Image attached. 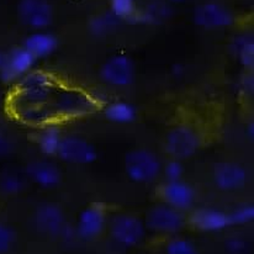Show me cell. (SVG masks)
<instances>
[{"label": "cell", "instance_id": "cell-1", "mask_svg": "<svg viewBox=\"0 0 254 254\" xmlns=\"http://www.w3.org/2000/svg\"><path fill=\"white\" fill-rule=\"evenodd\" d=\"M125 173L132 183L141 185L152 184L162 177L163 162L158 154L149 148H133L124 159Z\"/></svg>", "mask_w": 254, "mask_h": 254}, {"label": "cell", "instance_id": "cell-2", "mask_svg": "<svg viewBox=\"0 0 254 254\" xmlns=\"http://www.w3.org/2000/svg\"><path fill=\"white\" fill-rule=\"evenodd\" d=\"M57 89L53 75L43 70L32 69L16 82L15 103L48 104Z\"/></svg>", "mask_w": 254, "mask_h": 254}, {"label": "cell", "instance_id": "cell-3", "mask_svg": "<svg viewBox=\"0 0 254 254\" xmlns=\"http://www.w3.org/2000/svg\"><path fill=\"white\" fill-rule=\"evenodd\" d=\"M56 119H77L95 110L98 101L91 94L74 88H58L50 101Z\"/></svg>", "mask_w": 254, "mask_h": 254}, {"label": "cell", "instance_id": "cell-4", "mask_svg": "<svg viewBox=\"0 0 254 254\" xmlns=\"http://www.w3.org/2000/svg\"><path fill=\"white\" fill-rule=\"evenodd\" d=\"M201 132L190 124H179L168 129L164 138V151L170 158L185 161L202 148Z\"/></svg>", "mask_w": 254, "mask_h": 254}, {"label": "cell", "instance_id": "cell-5", "mask_svg": "<svg viewBox=\"0 0 254 254\" xmlns=\"http://www.w3.org/2000/svg\"><path fill=\"white\" fill-rule=\"evenodd\" d=\"M108 226L113 240L125 248L137 247L147 236L144 221L133 213H115L108 222Z\"/></svg>", "mask_w": 254, "mask_h": 254}, {"label": "cell", "instance_id": "cell-6", "mask_svg": "<svg viewBox=\"0 0 254 254\" xmlns=\"http://www.w3.org/2000/svg\"><path fill=\"white\" fill-rule=\"evenodd\" d=\"M143 221L147 231L158 235L177 236L184 230L188 220L185 212L161 201L149 207Z\"/></svg>", "mask_w": 254, "mask_h": 254}, {"label": "cell", "instance_id": "cell-7", "mask_svg": "<svg viewBox=\"0 0 254 254\" xmlns=\"http://www.w3.org/2000/svg\"><path fill=\"white\" fill-rule=\"evenodd\" d=\"M99 78L110 88H128L136 80V65L125 53H118L106 58L99 68Z\"/></svg>", "mask_w": 254, "mask_h": 254}, {"label": "cell", "instance_id": "cell-8", "mask_svg": "<svg viewBox=\"0 0 254 254\" xmlns=\"http://www.w3.org/2000/svg\"><path fill=\"white\" fill-rule=\"evenodd\" d=\"M192 21L200 29L217 31L232 26L236 21V15L223 2L217 0H206L200 2L194 9Z\"/></svg>", "mask_w": 254, "mask_h": 254}, {"label": "cell", "instance_id": "cell-9", "mask_svg": "<svg viewBox=\"0 0 254 254\" xmlns=\"http://www.w3.org/2000/svg\"><path fill=\"white\" fill-rule=\"evenodd\" d=\"M16 15L19 21L32 31L48 30L55 21V7L50 0H19Z\"/></svg>", "mask_w": 254, "mask_h": 254}, {"label": "cell", "instance_id": "cell-10", "mask_svg": "<svg viewBox=\"0 0 254 254\" xmlns=\"http://www.w3.org/2000/svg\"><path fill=\"white\" fill-rule=\"evenodd\" d=\"M56 157L62 162L75 166H88L98 158L95 146L79 134H63Z\"/></svg>", "mask_w": 254, "mask_h": 254}, {"label": "cell", "instance_id": "cell-11", "mask_svg": "<svg viewBox=\"0 0 254 254\" xmlns=\"http://www.w3.org/2000/svg\"><path fill=\"white\" fill-rule=\"evenodd\" d=\"M37 60L24 47H14L6 52L5 63L0 69V80L5 84H16L25 74L35 69Z\"/></svg>", "mask_w": 254, "mask_h": 254}, {"label": "cell", "instance_id": "cell-12", "mask_svg": "<svg viewBox=\"0 0 254 254\" xmlns=\"http://www.w3.org/2000/svg\"><path fill=\"white\" fill-rule=\"evenodd\" d=\"M212 179L221 191L236 192L247 185L250 175L247 168L238 162L223 161L213 167Z\"/></svg>", "mask_w": 254, "mask_h": 254}, {"label": "cell", "instance_id": "cell-13", "mask_svg": "<svg viewBox=\"0 0 254 254\" xmlns=\"http://www.w3.org/2000/svg\"><path fill=\"white\" fill-rule=\"evenodd\" d=\"M108 226V215L105 206L100 202H93L79 212L75 231L84 241H93L105 231Z\"/></svg>", "mask_w": 254, "mask_h": 254}, {"label": "cell", "instance_id": "cell-14", "mask_svg": "<svg viewBox=\"0 0 254 254\" xmlns=\"http://www.w3.org/2000/svg\"><path fill=\"white\" fill-rule=\"evenodd\" d=\"M159 197L161 201L166 202L169 206L182 212H187L194 207L196 201V191L194 187L184 179L164 182L159 188Z\"/></svg>", "mask_w": 254, "mask_h": 254}, {"label": "cell", "instance_id": "cell-15", "mask_svg": "<svg viewBox=\"0 0 254 254\" xmlns=\"http://www.w3.org/2000/svg\"><path fill=\"white\" fill-rule=\"evenodd\" d=\"M24 173L29 182L34 183L41 189H55L63 182L62 170L58 164L48 159H32L26 164Z\"/></svg>", "mask_w": 254, "mask_h": 254}, {"label": "cell", "instance_id": "cell-16", "mask_svg": "<svg viewBox=\"0 0 254 254\" xmlns=\"http://www.w3.org/2000/svg\"><path fill=\"white\" fill-rule=\"evenodd\" d=\"M189 222L197 231L207 233L222 232L232 227L228 212L212 206H202L194 210L190 215Z\"/></svg>", "mask_w": 254, "mask_h": 254}, {"label": "cell", "instance_id": "cell-17", "mask_svg": "<svg viewBox=\"0 0 254 254\" xmlns=\"http://www.w3.org/2000/svg\"><path fill=\"white\" fill-rule=\"evenodd\" d=\"M35 222L40 231L50 236L62 235L67 228V218L64 211L58 205L45 202L37 207Z\"/></svg>", "mask_w": 254, "mask_h": 254}, {"label": "cell", "instance_id": "cell-18", "mask_svg": "<svg viewBox=\"0 0 254 254\" xmlns=\"http://www.w3.org/2000/svg\"><path fill=\"white\" fill-rule=\"evenodd\" d=\"M22 46L39 61L51 57L57 51L60 41L53 32L48 30H37L27 35Z\"/></svg>", "mask_w": 254, "mask_h": 254}, {"label": "cell", "instance_id": "cell-19", "mask_svg": "<svg viewBox=\"0 0 254 254\" xmlns=\"http://www.w3.org/2000/svg\"><path fill=\"white\" fill-rule=\"evenodd\" d=\"M15 115L21 123L41 127L56 120V115L48 104H15Z\"/></svg>", "mask_w": 254, "mask_h": 254}, {"label": "cell", "instance_id": "cell-20", "mask_svg": "<svg viewBox=\"0 0 254 254\" xmlns=\"http://www.w3.org/2000/svg\"><path fill=\"white\" fill-rule=\"evenodd\" d=\"M106 120L115 125H129L137 120L138 111L129 101L124 99H114L108 101L103 109Z\"/></svg>", "mask_w": 254, "mask_h": 254}, {"label": "cell", "instance_id": "cell-21", "mask_svg": "<svg viewBox=\"0 0 254 254\" xmlns=\"http://www.w3.org/2000/svg\"><path fill=\"white\" fill-rule=\"evenodd\" d=\"M172 4L168 0H151L141 11H137L136 19L144 25H162L172 17Z\"/></svg>", "mask_w": 254, "mask_h": 254}, {"label": "cell", "instance_id": "cell-22", "mask_svg": "<svg viewBox=\"0 0 254 254\" xmlns=\"http://www.w3.org/2000/svg\"><path fill=\"white\" fill-rule=\"evenodd\" d=\"M62 137V128L55 121L41 126L36 137V143L40 152L45 157H56Z\"/></svg>", "mask_w": 254, "mask_h": 254}, {"label": "cell", "instance_id": "cell-23", "mask_svg": "<svg viewBox=\"0 0 254 254\" xmlns=\"http://www.w3.org/2000/svg\"><path fill=\"white\" fill-rule=\"evenodd\" d=\"M231 53L246 69H252L254 65V39L251 32L236 35L230 45Z\"/></svg>", "mask_w": 254, "mask_h": 254}, {"label": "cell", "instance_id": "cell-24", "mask_svg": "<svg viewBox=\"0 0 254 254\" xmlns=\"http://www.w3.org/2000/svg\"><path fill=\"white\" fill-rule=\"evenodd\" d=\"M25 173L15 168H6L0 172V192L7 196H14L25 191L27 187Z\"/></svg>", "mask_w": 254, "mask_h": 254}, {"label": "cell", "instance_id": "cell-25", "mask_svg": "<svg viewBox=\"0 0 254 254\" xmlns=\"http://www.w3.org/2000/svg\"><path fill=\"white\" fill-rule=\"evenodd\" d=\"M121 22L123 21L120 19H118L110 10H108L91 17L89 21V30L91 35L96 37H108L118 31Z\"/></svg>", "mask_w": 254, "mask_h": 254}, {"label": "cell", "instance_id": "cell-26", "mask_svg": "<svg viewBox=\"0 0 254 254\" xmlns=\"http://www.w3.org/2000/svg\"><path fill=\"white\" fill-rule=\"evenodd\" d=\"M110 10L121 21H131L136 19V0H110Z\"/></svg>", "mask_w": 254, "mask_h": 254}, {"label": "cell", "instance_id": "cell-27", "mask_svg": "<svg viewBox=\"0 0 254 254\" xmlns=\"http://www.w3.org/2000/svg\"><path fill=\"white\" fill-rule=\"evenodd\" d=\"M231 226H246L254 221V206L252 204H241L228 212Z\"/></svg>", "mask_w": 254, "mask_h": 254}, {"label": "cell", "instance_id": "cell-28", "mask_svg": "<svg viewBox=\"0 0 254 254\" xmlns=\"http://www.w3.org/2000/svg\"><path fill=\"white\" fill-rule=\"evenodd\" d=\"M166 254H201L196 246L184 237L170 238L166 246Z\"/></svg>", "mask_w": 254, "mask_h": 254}, {"label": "cell", "instance_id": "cell-29", "mask_svg": "<svg viewBox=\"0 0 254 254\" xmlns=\"http://www.w3.org/2000/svg\"><path fill=\"white\" fill-rule=\"evenodd\" d=\"M185 166L183 161L175 158H170L162 167V177L164 182H175V180L184 179Z\"/></svg>", "mask_w": 254, "mask_h": 254}, {"label": "cell", "instance_id": "cell-30", "mask_svg": "<svg viewBox=\"0 0 254 254\" xmlns=\"http://www.w3.org/2000/svg\"><path fill=\"white\" fill-rule=\"evenodd\" d=\"M16 242V233L14 228L6 223L0 222V254H6L12 250Z\"/></svg>", "mask_w": 254, "mask_h": 254}, {"label": "cell", "instance_id": "cell-31", "mask_svg": "<svg viewBox=\"0 0 254 254\" xmlns=\"http://www.w3.org/2000/svg\"><path fill=\"white\" fill-rule=\"evenodd\" d=\"M16 149V142L6 132L0 131V159L9 158L15 153Z\"/></svg>", "mask_w": 254, "mask_h": 254}, {"label": "cell", "instance_id": "cell-32", "mask_svg": "<svg viewBox=\"0 0 254 254\" xmlns=\"http://www.w3.org/2000/svg\"><path fill=\"white\" fill-rule=\"evenodd\" d=\"M226 250L230 254H243L248 250V243L243 237L232 236L226 241Z\"/></svg>", "mask_w": 254, "mask_h": 254}, {"label": "cell", "instance_id": "cell-33", "mask_svg": "<svg viewBox=\"0 0 254 254\" xmlns=\"http://www.w3.org/2000/svg\"><path fill=\"white\" fill-rule=\"evenodd\" d=\"M238 90L240 94L243 96H251L254 90V79L251 73L242 75L238 80Z\"/></svg>", "mask_w": 254, "mask_h": 254}, {"label": "cell", "instance_id": "cell-34", "mask_svg": "<svg viewBox=\"0 0 254 254\" xmlns=\"http://www.w3.org/2000/svg\"><path fill=\"white\" fill-rule=\"evenodd\" d=\"M246 131H247V137L250 139H253V136H254V125L253 123L248 124L247 128H246Z\"/></svg>", "mask_w": 254, "mask_h": 254}, {"label": "cell", "instance_id": "cell-35", "mask_svg": "<svg viewBox=\"0 0 254 254\" xmlns=\"http://www.w3.org/2000/svg\"><path fill=\"white\" fill-rule=\"evenodd\" d=\"M5 57H6V52H5V51H2V50H0V69H1L2 65H4Z\"/></svg>", "mask_w": 254, "mask_h": 254}, {"label": "cell", "instance_id": "cell-36", "mask_svg": "<svg viewBox=\"0 0 254 254\" xmlns=\"http://www.w3.org/2000/svg\"><path fill=\"white\" fill-rule=\"evenodd\" d=\"M170 4H187V2L191 1V0H168Z\"/></svg>", "mask_w": 254, "mask_h": 254}]
</instances>
